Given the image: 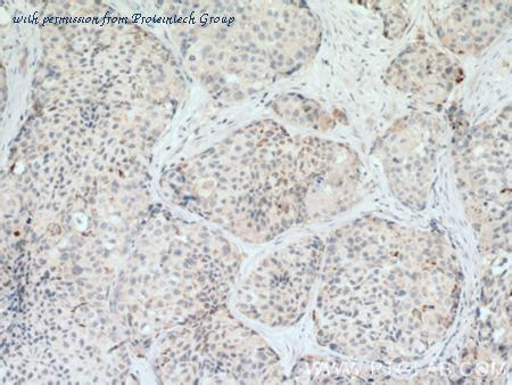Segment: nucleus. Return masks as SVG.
I'll return each mask as SVG.
<instances>
[{
    "label": "nucleus",
    "instance_id": "nucleus-1",
    "mask_svg": "<svg viewBox=\"0 0 512 385\" xmlns=\"http://www.w3.org/2000/svg\"><path fill=\"white\" fill-rule=\"evenodd\" d=\"M460 278L457 259L439 237L382 219L355 220L325 241L318 341L373 362L419 358L453 324Z\"/></svg>",
    "mask_w": 512,
    "mask_h": 385
},
{
    "label": "nucleus",
    "instance_id": "nucleus-2",
    "mask_svg": "<svg viewBox=\"0 0 512 385\" xmlns=\"http://www.w3.org/2000/svg\"><path fill=\"white\" fill-rule=\"evenodd\" d=\"M358 158L348 146L297 136L267 122L194 163L186 185L194 206L255 242L349 209Z\"/></svg>",
    "mask_w": 512,
    "mask_h": 385
},
{
    "label": "nucleus",
    "instance_id": "nucleus-3",
    "mask_svg": "<svg viewBox=\"0 0 512 385\" xmlns=\"http://www.w3.org/2000/svg\"><path fill=\"white\" fill-rule=\"evenodd\" d=\"M130 275L132 323L152 337L220 308L241 260L228 244L200 232L169 228Z\"/></svg>",
    "mask_w": 512,
    "mask_h": 385
},
{
    "label": "nucleus",
    "instance_id": "nucleus-4",
    "mask_svg": "<svg viewBox=\"0 0 512 385\" xmlns=\"http://www.w3.org/2000/svg\"><path fill=\"white\" fill-rule=\"evenodd\" d=\"M156 370L167 383H284L282 364L258 333L220 308L164 337Z\"/></svg>",
    "mask_w": 512,
    "mask_h": 385
},
{
    "label": "nucleus",
    "instance_id": "nucleus-5",
    "mask_svg": "<svg viewBox=\"0 0 512 385\" xmlns=\"http://www.w3.org/2000/svg\"><path fill=\"white\" fill-rule=\"evenodd\" d=\"M325 240L308 236L272 253L246 278L237 307L269 327H289L307 314L319 284Z\"/></svg>",
    "mask_w": 512,
    "mask_h": 385
}]
</instances>
